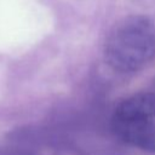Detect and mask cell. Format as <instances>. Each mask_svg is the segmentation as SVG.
<instances>
[{
  "label": "cell",
  "mask_w": 155,
  "mask_h": 155,
  "mask_svg": "<svg viewBox=\"0 0 155 155\" xmlns=\"http://www.w3.org/2000/svg\"><path fill=\"white\" fill-rule=\"evenodd\" d=\"M111 127L125 143L155 151V93H139L121 102L113 114Z\"/></svg>",
  "instance_id": "2"
},
{
  "label": "cell",
  "mask_w": 155,
  "mask_h": 155,
  "mask_svg": "<svg viewBox=\"0 0 155 155\" xmlns=\"http://www.w3.org/2000/svg\"><path fill=\"white\" fill-rule=\"evenodd\" d=\"M104 54L115 70L128 73L140 69L155 56V27L142 16L122 19L109 33Z\"/></svg>",
  "instance_id": "1"
}]
</instances>
